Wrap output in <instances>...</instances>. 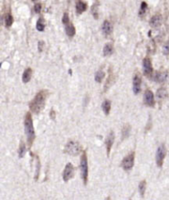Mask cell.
<instances>
[{
	"label": "cell",
	"instance_id": "cell-17",
	"mask_svg": "<svg viewBox=\"0 0 169 200\" xmlns=\"http://www.w3.org/2000/svg\"><path fill=\"white\" fill-rule=\"evenodd\" d=\"M101 107H102V110L105 113L106 116H108L109 113L111 112V102L110 100H107L106 99L104 102H102V105H101Z\"/></svg>",
	"mask_w": 169,
	"mask_h": 200
},
{
	"label": "cell",
	"instance_id": "cell-4",
	"mask_svg": "<svg viewBox=\"0 0 169 200\" xmlns=\"http://www.w3.org/2000/svg\"><path fill=\"white\" fill-rule=\"evenodd\" d=\"M82 151V147L78 142L74 141H69L64 147V153L70 156H78Z\"/></svg>",
	"mask_w": 169,
	"mask_h": 200
},
{
	"label": "cell",
	"instance_id": "cell-28",
	"mask_svg": "<svg viewBox=\"0 0 169 200\" xmlns=\"http://www.w3.org/2000/svg\"><path fill=\"white\" fill-rule=\"evenodd\" d=\"M147 8H148V4L146 2H145V1H143L141 3V5H140V11H139V16L140 17H143L146 13Z\"/></svg>",
	"mask_w": 169,
	"mask_h": 200
},
{
	"label": "cell",
	"instance_id": "cell-32",
	"mask_svg": "<svg viewBox=\"0 0 169 200\" xmlns=\"http://www.w3.org/2000/svg\"><path fill=\"white\" fill-rule=\"evenodd\" d=\"M41 8H42V6H41V4H40V3L36 4L34 6V11L36 13H40L41 11Z\"/></svg>",
	"mask_w": 169,
	"mask_h": 200
},
{
	"label": "cell",
	"instance_id": "cell-11",
	"mask_svg": "<svg viewBox=\"0 0 169 200\" xmlns=\"http://www.w3.org/2000/svg\"><path fill=\"white\" fill-rule=\"evenodd\" d=\"M114 141H115V133H114L113 131H111V132H109V134L107 135L106 141H105V145H106L107 156H110L111 147H112V146H113Z\"/></svg>",
	"mask_w": 169,
	"mask_h": 200
},
{
	"label": "cell",
	"instance_id": "cell-13",
	"mask_svg": "<svg viewBox=\"0 0 169 200\" xmlns=\"http://www.w3.org/2000/svg\"><path fill=\"white\" fill-rule=\"evenodd\" d=\"M112 28H113L112 27V25H111V23L109 21L105 20L103 22V24L101 26V31H102L103 34L105 35V36H109V35L111 34V32H112Z\"/></svg>",
	"mask_w": 169,
	"mask_h": 200
},
{
	"label": "cell",
	"instance_id": "cell-15",
	"mask_svg": "<svg viewBox=\"0 0 169 200\" xmlns=\"http://www.w3.org/2000/svg\"><path fill=\"white\" fill-rule=\"evenodd\" d=\"M32 69L31 68H27L24 70V72L22 74V82L24 84H27L29 82L31 79V75H32Z\"/></svg>",
	"mask_w": 169,
	"mask_h": 200
},
{
	"label": "cell",
	"instance_id": "cell-22",
	"mask_svg": "<svg viewBox=\"0 0 169 200\" xmlns=\"http://www.w3.org/2000/svg\"><path fill=\"white\" fill-rule=\"evenodd\" d=\"M35 158H36V174H35V180H37L39 178V175H40V171H41V162H40V158H39L38 156L36 155H34Z\"/></svg>",
	"mask_w": 169,
	"mask_h": 200
},
{
	"label": "cell",
	"instance_id": "cell-23",
	"mask_svg": "<svg viewBox=\"0 0 169 200\" xmlns=\"http://www.w3.org/2000/svg\"><path fill=\"white\" fill-rule=\"evenodd\" d=\"M4 22L6 27H10L13 23V17L10 13H7L4 17Z\"/></svg>",
	"mask_w": 169,
	"mask_h": 200
},
{
	"label": "cell",
	"instance_id": "cell-24",
	"mask_svg": "<svg viewBox=\"0 0 169 200\" xmlns=\"http://www.w3.org/2000/svg\"><path fill=\"white\" fill-rule=\"evenodd\" d=\"M45 27V22L43 18H40L36 22V29L38 30L39 32H43Z\"/></svg>",
	"mask_w": 169,
	"mask_h": 200
},
{
	"label": "cell",
	"instance_id": "cell-14",
	"mask_svg": "<svg viewBox=\"0 0 169 200\" xmlns=\"http://www.w3.org/2000/svg\"><path fill=\"white\" fill-rule=\"evenodd\" d=\"M87 8V4L83 1H77L76 3V13L77 14H82Z\"/></svg>",
	"mask_w": 169,
	"mask_h": 200
},
{
	"label": "cell",
	"instance_id": "cell-10",
	"mask_svg": "<svg viewBox=\"0 0 169 200\" xmlns=\"http://www.w3.org/2000/svg\"><path fill=\"white\" fill-rule=\"evenodd\" d=\"M143 68H144V74L146 76L149 77L153 73V65L149 57H145L143 60Z\"/></svg>",
	"mask_w": 169,
	"mask_h": 200
},
{
	"label": "cell",
	"instance_id": "cell-5",
	"mask_svg": "<svg viewBox=\"0 0 169 200\" xmlns=\"http://www.w3.org/2000/svg\"><path fill=\"white\" fill-rule=\"evenodd\" d=\"M135 152H131L129 155L127 156L122 160L121 161V166L123 168V170L126 171H130L133 168L134 164H135Z\"/></svg>",
	"mask_w": 169,
	"mask_h": 200
},
{
	"label": "cell",
	"instance_id": "cell-30",
	"mask_svg": "<svg viewBox=\"0 0 169 200\" xmlns=\"http://www.w3.org/2000/svg\"><path fill=\"white\" fill-rule=\"evenodd\" d=\"M62 22L65 25H68L69 23V16H68V13H64L63 18H62Z\"/></svg>",
	"mask_w": 169,
	"mask_h": 200
},
{
	"label": "cell",
	"instance_id": "cell-7",
	"mask_svg": "<svg viewBox=\"0 0 169 200\" xmlns=\"http://www.w3.org/2000/svg\"><path fill=\"white\" fill-rule=\"evenodd\" d=\"M74 167L71 163H68L65 166V168L63 172V180L64 182H68L69 180H71L74 175Z\"/></svg>",
	"mask_w": 169,
	"mask_h": 200
},
{
	"label": "cell",
	"instance_id": "cell-3",
	"mask_svg": "<svg viewBox=\"0 0 169 200\" xmlns=\"http://www.w3.org/2000/svg\"><path fill=\"white\" fill-rule=\"evenodd\" d=\"M80 171H81V177L84 185H87V180H88V164H87V152L84 151L82 152L80 160Z\"/></svg>",
	"mask_w": 169,
	"mask_h": 200
},
{
	"label": "cell",
	"instance_id": "cell-31",
	"mask_svg": "<svg viewBox=\"0 0 169 200\" xmlns=\"http://www.w3.org/2000/svg\"><path fill=\"white\" fill-rule=\"evenodd\" d=\"M163 53L166 55H169V40L165 43L163 47Z\"/></svg>",
	"mask_w": 169,
	"mask_h": 200
},
{
	"label": "cell",
	"instance_id": "cell-34",
	"mask_svg": "<svg viewBox=\"0 0 169 200\" xmlns=\"http://www.w3.org/2000/svg\"><path fill=\"white\" fill-rule=\"evenodd\" d=\"M50 117L51 119H54L55 118V112H54V110L53 108L50 112Z\"/></svg>",
	"mask_w": 169,
	"mask_h": 200
},
{
	"label": "cell",
	"instance_id": "cell-25",
	"mask_svg": "<svg viewBox=\"0 0 169 200\" xmlns=\"http://www.w3.org/2000/svg\"><path fill=\"white\" fill-rule=\"evenodd\" d=\"M105 75H106V74H105L104 71H102V70L97 71L96 74H95V80H96V82L101 83V81L103 80V79L105 78Z\"/></svg>",
	"mask_w": 169,
	"mask_h": 200
},
{
	"label": "cell",
	"instance_id": "cell-8",
	"mask_svg": "<svg viewBox=\"0 0 169 200\" xmlns=\"http://www.w3.org/2000/svg\"><path fill=\"white\" fill-rule=\"evenodd\" d=\"M142 77L140 73H136L133 78V92L135 94H138L141 90Z\"/></svg>",
	"mask_w": 169,
	"mask_h": 200
},
{
	"label": "cell",
	"instance_id": "cell-21",
	"mask_svg": "<svg viewBox=\"0 0 169 200\" xmlns=\"http://www.w3.org/2000/svg\"><path fill=\"white\" fill-rule=\"evenodd\" d=\"M156 95H157V98H159V99H163V98L168 97V91H167V89L165 88H160L157 91Z\"/></svg>",
	"mask_w": 169,
	"mask_h": 200
},
{
	"label": "cell",
	"instance_id": "cell-6",
	"mask_svg": "<svg viewBox=\"0 0 169 200\" xmlns=\"http://www.w3.org/2000/svg\"><path fill=\"white\" fill-rule=\"evenodd\" d=\"M166 147L163 144L160 145L156 153V164L159 168H161L163 165V161H164L165 156H166Z\"/></svg>",
	"mask_w": 169,
	"mask_h": 200
},
{
	"label": "cell",
	"instance_id": "cell-1",
	"mask_svg": "<svg viewBox=\"0 0 169 200\" xmlns=\"http://www.w3.org/2000/svg\"><path fill=\"white\" fill-rule=\"evenodd\" d=\"M48 94V90L46 89H42L36 93L35 98L29 103V108L31 111L35 114H39L41 112L45 107Z\"/></svg>",
	"mask_w": 169,
	"mask_h": 200
},
{
	"label": "cell",
	"instance_id": "cell-35",
	"mask_svg": "<svg viewBox=\"0 0 169 200\" xmlns=\"http://www.w3.org/2000/svg\"><path fill=\"white\" fill-rule=\"evenodd\" d=\"M106 200H111V198H110V197H107L106 199Z\"/></svg>",
	"mask_w": 169,
	"mask_h": 200
},
{
	"label": "cell",
	"instance_id": "cell-16",
	"mask_svg": "<svg viewBox=\"0 0 169 200\" xmlns=\"http://www.w3.org/2000/svg\"><path fill=\"white\" fill-rule=\"evenodd\" d=\"M65 32H66L68 36H69V37H72V36H73L74 35L76 34V29H75V27L73 26V24H72L71 22H69L68 24L66 25Z\"/></svg>",
	"mask_w": 169,
	"mask_h": 200
},
{
	"label": "cell",
	"instance_id": "cell-19",
	"mask_svg": "<svg viewBox=\"0 0 169 200\" xmlns=\"http://www.w3.org/2000/svg\"><path fill=\"white\" fill-rule=\"evenodd\" d=\"M167 77H168V73L167 72H159V73L156 74V75H155V81L156 82H159V83L164 82L165 80L167 79Z\"/></svg>",
	"mask_w": 169,
	"mask_h": 200
},
{
	"label": "cell",
	"instance_id": "cell-33",
	"mask_svg": "<svg viewBox=\"0 0 169 200\" xmlns=\"http://www.w3.org/2000/svg\"><path fill=\"white\" fill-rule=\"evenodd\" d=\"M44 45H45V43H44L43 41H39L38 42V51H40V52H41V51H42Z\"/></svg>",
	"mask_w": 169,
	"mask_h": 200
},
{
	"label": "cell",
	"instance_id": "cell-27",
	"mask_svg": "<svg viewBox=\"0 0 169 200\" xmlns=\"http://www.w3.org/2000/svg\"><path fill=\"white\" fill-rule=\"evenodd\" d=\"M99 1H96L95 4L92 5V8H91V10H92V13L93 15V17L97 19L98 18V6H99Z\"/></svg>",
	"mask_w": 169,
	"mask_h": 200
},
{
	"label": "cell",
	"instance_id": "cell-2",
	"mask_svg": "<svg viewBox=\"0 0 169 200\" xmlns=\"http://www.w3.org/2000/svg\"><path fill=\"white\" fill-rule=\"evenodd\" d=\"M24 127L25 132L27 135V142L28 148L30 149L32 146L35 137H36L33 126V120H32V117H31V114L30 112H27V114L25 115Z\"/></svg>",
	"mask_w": 169,
	"mask_h": 200
},
{
	"label": "cell",
	"instance_id": "cell-18",
	"mask_svg": "<svg viewBox=\"0 0 169 200\" xmlns=\"http://www.w3.org/2000/svg\"><path fill=\"white\" fill-rule=\"evenodd\" d=\"M113 46L111 43H106L104 47H103V55L104 56H108V55H111V54L113 53Z\"/></svg>",
	"mask_w": 169,
	"mask_h": 200
},
{
	"label": "cell",
	"instance_id": "cell-9",
	"mask_svg": "<svg viewBox=\"0 0 169 200\" xmlns=\"http://www.w3.org/2000/svg\"><path fill=\"white\" fill-rule=\"evenodd\" d=\"M144 102H145V105H147V106H149V107H154V96L153 92H152L151 90H149V89H147V90L145 91V95H144Z\"/></svg>",
	"mask_w": 169,
	"mask_h": 200
},
{
	"label": "cell",
	"instance_id": "cell-26",
	"mask_svg": "<svg viewBox=\"0 0 169 200\" xmlns=\"http://www.w3.org/2000/svg\"><path fill=\"white\" fill-rule=\"evenodd\" d=\"M27 151V148H26V145L23 142H20L19 148H18V156L19 158H22L25 156V153Z\"/></svg>",
	"mask_w": 169,
	"mask_h": 200
},
{
	"label": "cell",
	"instance_id": "cell-29",
	"mask_svg": "<svg viewBox=\"0 0 169 200\" xmlns=\"http://www.w3.org/2000/svg\"><path fill=\"white\" fill-rule=\"evenodd\" d=\"M146 184H147L146 180H142L139 185V192L142 197L145 196V190H146Z\"/></svg>",
	"mask_w": 169,
	"mask_h": 200
},
{
	"label": "cell",
	"instance_id": "cell-12",
	"mask_svg": "<svg viewBox=\"0 0 169 200\" xmlns=\"http://www.w3.org/2000/svg\"><path fill=\"white\" fill-rule=\"evenodd\" d=\"M162 15L161 14H155L154 17H152V18L149 21V25L151 27L153 28H158L159 27L161 24H162Z\"/></svg>",
	"mask_w": 169,
	"mask_h": 200
},
{
	"label": "cell",
	"instance_id": "cell-20",
	"mask_svg": "<svg viewBox=\"0 0 169 200\" xmlns=\"http://www.w3.org/2000/svg\"><path fill=\"white\" fill-rule=\"evenodd\" d=\"M131 127L130 124H126L123 128H122V140H125L126 138L130 136V133H131Z\"/></svg>",
	"mask_w": 169,
	"mask_h": 200
}]
</instances>
